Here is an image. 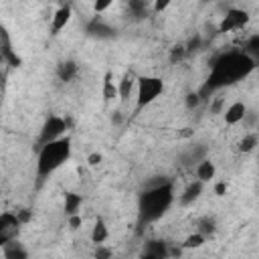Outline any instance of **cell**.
<instances>
[{
  "label": "cell",
  "mask_w": 259,
  "mask_h": 259,
  "mask_svg": "<svg viewBox=\"0 0 259 259\" xmlns=\"http://www.w3.org/2000/svg\"><path fill=\"white\" fill-rule=\"evenodd\" d=\"M257 63L247 55V51H229L214 59L210 67V75L204 85V93H212L217 89H223L227 85H233L237 81H243L255 71Z\"/></svg>",
  "instance_id": "1"
},
{
  "label": "cell",
  "mask_w": 259,
  "mask_h": 259,
  "mask_svg": "<svg viewBox=\"0 0 259 259\" xmlns=\"http://www.w3.org/2000/svg\"><path fill=\"white\" fill-rule=\"evenodd\" d=\"M174 182L166 176H160V180L148 182L146 188L138 196V223L150 225L160 221L170 206L174 204Z\"/></svg>",
  "instance_id": "2"
},
{
  "label": "cell",
  "mask_w": 259,
  "mask_h": 259,
  "mask_svg": "<svg viewBox=\"0 0 259 259\" xmlns=\"http://www.w3.org/2000/svg\"><path fill=\"white\" fill-rule=\"evenodd\" d=\"M71 152H73V146H71V138L69 136L40 146L38 156H36V176H38V180L49 178L65 162H69Z\"/></svg>",
  "instance_id": "3"
},
{
  "label": "cell",
  "mask_w": 259,
  "mask_h": 259,
  "mask_svg": "<svg viewBox=\"0 0 259 259\" xmlns=\"http://www.w3.org/2000/svg\"><path fill=\"white\" fill-rule=\"evenodd\" d=\"M164 93V81L156 75H138V87H136V109H144L152 105L160 95Z\"/></svg>",
  "instance_id": "4"
},
{
  "label": "cell",
  "mask_w": 259,
  "mask_h": 259,
  "mask_svg": "<svg viewBox=\"0 0 259 259\" xmlns=\"http://www.w3.org/2000/svg\"><path fill=\"white\" fill-rule=\"evenodd\" d=\"M67 127H69V121L61 115H49L40 127V134H38V146H45V144H51L55 140H61L65 138L67 134Z\"/></svg>",
  "instance_id": "5"
},
{
  "label": "cell",
  "mask_w": 259,
  "mask_h": 259,
  "mask_svg": "<svg viewBox=\"0 0 259 259\" xmlns=\"http://www.w3.org/2000/svg\"><path fill=\"white\" fill-rule=\"evenodd\" d=\"M249 18H251V16H249L247 10L233 6V8H229V10L223 14V18H221V22H219V32H235V30H241L243 26H247Z\"/></svg>",
  "instance_id": "6"
},
{
  "label": "cell",
  "mask_w": 259,
  "mask_h": 259,
  "mask_svg": "<svg viewBox=\"0 0 259 259\" xmlns=\"http://www.w3.org/2000/svg\"><path fill=\"white\" fill-rule=\"evenodd\" d=\"M20 225H22V221L16 212L6 210V212L0 214V247H4L10 241H16Z\"/></svg>",
  "instance_id": "7"
},
{
  "label": "cell",
  "mask_w": 259,
  "mask_h": 259,
  "mask_svg": "<svg viewBox=\"0 0 259 259\" xmlns=\"http://www.w3.org/2000/svg\"><path fill=\"white\" fill-rule=\"evenodd\" d=\"M73 18V8L71 4H61L55 12H53V18H51V32L53 34H59Z\"/></svg>",
  "instance_id": "8"
},
{
  "label": "cell",
  "mask_w": 259,
  "mask_h": 259,
  "mask_svg": "<svg viewBox=\"0 0 259 259\" xmlns=\"http://www.w3.org/2000/svg\"><path fill=\"white\" fill-rule=\"evenodd\" d=\"M247 113H249V109H247V105L243 101H233L231 105L225 107L223 119H225L227 125H237L247 117Z\"/></svg>",
  "instance_id": "9"
},
{
  "label": "cell",
  "mask_w": 259,
  "mask_h": 259,
  "mask_svg": "<svg viewBox=\"0 0 259 259\" xmlns=\"http://www.w3.org/2000/svg\"><path fill=\"white\" fill-rule=\"evenodd\" d=\"M136 87H138V75H134L132 71H125V73L121 75V79L117 81L119 99H121V101H127V99L136 93Z\"/></svg>",
  "instance_id": "10"
},
{
  "label": "cell",
  "mask_w": 259,
  "mask_h": 259,
  "mask_svg": "<svg viewBox=\"0 0 259 259\" xmlns=\"http://www.w3.org/2000/svg\"><path fill=\"white\" fill-rule=\"evenodd\" d=\"M202 190H204V184H202L200 180H192V182L182 190V194L178 196V202H180L182 206H188V204H192L194 200L200 198Z\"/></svg>",
  "instance_id": "11"
},
{
  "label": "cell",
  "mask_w": 259,
  "mask_h": 259,
  "mask_svg": "<svg viewBox=\"0 0 259 259\" xmlns=\"http://www.w3.org/2000/svg\"><path fill=\"white\" fill-rule=\"evenodd\" d=\"M194 174H196V180H200L202 184H206V182H210L217 176V166H214V162L210 158H204L202 162H198L194 166Z\"/></svg>",
  "instance_id": "12"
},
{
  "label": "cell",
  "mask_w": 259,
  "mask_h": 259,
  "mask_svg": "<svg viewBox=\"0 0 259 259\" xmlns=\"http://www.w3.org/2000/svg\"><path fill=\"white\" fill-rule=\"evenodd\" d=\"M2 257L4 259H28V249L20 241H10L2 247Z\"/></svg>",
  "instance_id": "13"
},
{
  "label": "cell",
  "mask_w": 259,
  "mask_h": 259,
  "mask_svg": "<svg viewBox=\"0 0 259 259\" xmlns=\"http://www.w3.org/2000/svg\"><path fill=\"white\" fill-rule=\"evenodd\" d=\"M91 243H95L97 247L99 245H103L107 239H109V229H107V223L103 221V219H97L95 223H93V227H91Z\"/></svg>",
  "instance_id": "14"
},
{
  "label": "cell",
  "mask_w": 259,
  "mask_h": 259,
  "mask_svg": "<svg viewBox=\"0 0 259 259\" xmlns=\"http://www.w3.org/2000/svg\"><path fill=\"white\" fill-rule=\"evenodd\" d=\"M89 32H91L93 36H97V38H111V36L115 34V30H113L109 24H105L101 18H95V20L89 24Z\"/></svg>",
  "instance_id": "15"
},
{
  "label": "cell",
  "mask_w": 259,
  "mask_h": 259,
  "mask_svg": "<svg viewBox=\"0 0 259 259\" xmlns=\"http://www.w3.org/2000/svg\"><path fill=\"white\" fill-rule=\"evenodd\" d=\"M81 204H83L81 194H77V192H65V212H67V217L79 214Z\"/></svg>",
  "instance_id": "16"
},
{
  "label": "cell",
  "mask_w": 259,
  "mask_h": 259,
  "mask_svg": "<svg viewBox=\"0 0 259 259\" xmlns=\"http://www.w3.org/2000/svg\"><path fill=\"white\" fill-rule=\"evenodd\" d=\"M77 71H79V67H77L75 61H63V63L57 67V75H59L61 81H71V79L77 75Z\"/></svg>",
  "instance_id": "17"
},
{
  "label": "cell",
  "mask_w": 259,
  "mask_h": 259,
  "mask_svg": "<svg viewBox=\"0 0 259 259\" xmlns=\"http://www.w3.org/2000/svg\"><path fill=\"white\" fill-rule=\"evenodd\" d=\"M119 97V89H117V83H113V77L111 73H105L103 77V99L105 101H113Z\"/></svg>",
  "instance_id": "18"
},
{
  "label": "cell",
  "mask_w": 259,
  "mask_h": 259,
  "mask_svg": "<svg viewBox=\"0 0 259 259\" xmlns=\"http://www.w3.org/2000/svg\"><path fill=\"white\" fill-rule=\"evenodd\" d=\"M257 144H259V136H257L255 132H249V134H245V136L239 140V152L249 154V152H253V150L257 148Z\"/></svg>",
  "instance_id": "19"
},
{
  "label": "cell",
  "mask_w": 259,
  "mask_h": 259,
  "mask_svg": "<svg viewBox=\"0 0 259 259\" xmlns=\"http://www.w3.org/2000/svg\"><path fill=\"white\" fill-rule=\"evenodd\" d=\"M214 227H217V223H214L212 217H202V219L196 221V233H200V235H204V237L212 235V233H214Z\"/></svg>",
  "instance_id": "20"
},
{
  "label": "cell",
  "mask_w": 259,
  "mask_h": 259,
  "mask_svg": "<svg viewBox=\"0 0 259 259\" xmlns=\"http://www.w3.org/2000/svg\"><path fill=\"white\" fill-rule=\"evenodd\" d=\"M204 241H206L204 235L192 233V235H188V237L182 241V249H200V247L204 245Z\"/></svg>",
  "instance_id": "21"
},
{
  "label": "cell",
  "mask_w": 259,
  "mask_h": 259,
  "mask_svg": "<svg viewBox=\"0 0 259 259\" xmlns=\"http://www.w3.org/2000/svg\"><path fill=\"white\" fill-rule=\"evenodd\" d=\"M247 55H251V59L259 65V34H255V36L247 42Z\"/></svg>",
  "instance_id": "22"
},
{
  "label": "cell",
  "mask_w": 259,
  "mask_h": 259,
  "mask_svg": "<svg viewBox=\"0 0 259 259\" xmlns=\"http://www.w3.org/2000/svg\"><path fill=\"white\" fill-rule=\"evenodd\" d=\"M113 6V2L111 0H97V2H93V12L97 14V16H101L105 10H109Z\"/></svg>",
  "instance_id": "23"
},
{
  "label": "cell",
  "mask_w": 259,
  "mask_h": 259,
  "mask_svg": "<svg viewBox=\"0 0 259 259\" xmlns=\"http://www.w3.org/2000/svg\"><path fill=\"white\" fill-rule=\"evenodd\" d=\"M168 6H170V0H156V2L152 4V10H154L156 14H160V12H164Z\"/></svg>",
  "instance_id": "24"
},
{
  "label": "cell",
  "mask_w": 259,
  "mask_h": 259,
  "mask_svg": "<svg viewBox=\"0 0 259 259\" xmlns=\"http://www.w3.org/2000/svg\"><path fill=\"white\" fill-rule=\"evenodd\" d=\"M200 103V93H188L186 95V105L192 109V107H196Z\"/></svg>",
  "instance_id": "25"
},
{
  "label": "cell",
  "mask_w": 259,
  "mask_h": 259,
  "mask_svg": "<svg viewBox=\"0 0 259 259\" xmlns=\"http://www.w3.org/2000/svg\"><path fill=\"white\" fill-rule=\"evenodd\" d=\"M101 160H103V156H101L99 152H93V154L87 156V164H89V166H99Z\"/></svg>",
  "instance_id": "26"
},
{
  "label": "cell",
  "mask_w": 259,
  "mask_h": 259,
  "mask_svg": "<svg viewBox=\"0 0 259 259\" xmlns=\"http://www.w3.org/2000/svg\"><path fill=\"white\" fill-rule=\"evenodd\" d=\"M81 223H83L81 214H73V217H69V227H71V229H79Z\"/></svg>",
  "instance_id": "27"
},
{
  "label": "cell",
  "mask_w": 259,
  "mask_h": 259,
  "mask_svg": "<svg viewBox=\"0 0 259 259\" xmlns=\"http://www.w3.org/2000/svg\"><path fill=\"white\" fill-rule=\"evenodd\" d=\"M225 190H227V184H225V182H219V184L214 186V192H217L219 196H223V194H225Z\"/></svg>",
  "instance_id": "28"
},
{
  "label": "cell",
  "mask_w": 259,
  "mask_h": 259,
  "mask_svg": "<svg viewBox=\"0 0 259 259\" xmlns=\"http://www.w3.org/2000/svg\"><path fill=\"white\" fill-rule=\"evenodd\" d=\"M140 259H160L158 255H154V253H148V251H142V255H140Z\"/></svg>",
  "instance_id": "29"
},
{
  "label": "cell",
  "mask_w": 259,
  "mask_h": 259,
  "mask_svg": "<svg viewBox=\"0 0 259 259\" xmlns=\"http://www.w3.org/2000/svg\"><path fill=\"white\" fill-rule=\"evenodd\" d=\"M119 121H121V115H119V111H115V115H111V123H115V125H117Z\"/></svg>",
  "instance_id": "30"
}]
</instances>
